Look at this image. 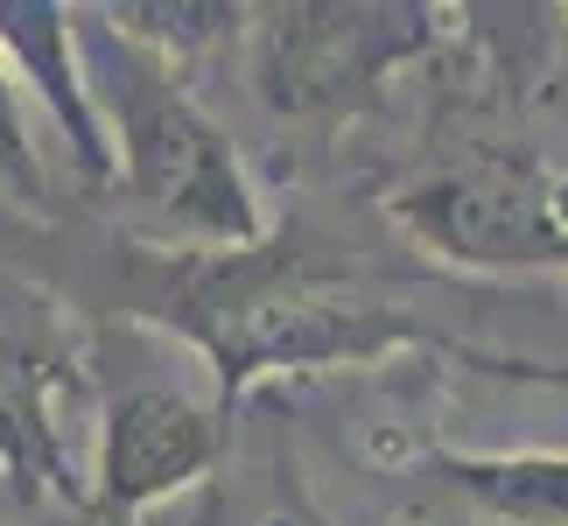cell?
<instances>
[{"label": "cell", "instance_id": "cell-1", "mask_svg": "<svg viewBox=\"0 0 568 526\" xmlns=\"http://www.w3.org/2000/svg\"><path fill=\"white\" fill-rule=\"evenodd\" d=\"M134 316L162 323L211 365L217 407H239L260 380L295 372H337V365H386L400 351H435L491 380H534L568 386V365H527L506 351L464 344L435 331L422 310L386 295L379 281L352 267H323L295 239L267 232L246 253H155L134 246Z\"/></svg>", "mask_w": 568, "mask_h": 526}, {"label": "cell", "instance_id": "cell-2", "mask_svg": "<svg viewBox=\"0 0 568 526\" xmlns=\"http://www.w3.org/2000/svg\"><path fill=\"white\" fill-rule=\"evenodd\" d=\"M99 84H105V113H113L105 120L113 155H120L113 190L141 218V246L246 253L267 239V204H260L239 148L183 92V78L162 57H148L105 29V71H92V92Z\"/></svg>", "mask_w": 568, "mask_h": 526}, {"label": "cell", "instance_id": "cell-3", "mask_svg": "<svg viewBox=\"0 0 568 526\" xmlns=\"http://www.w3.org/2000/svg\"><path fill=\"white\" fill-rule=\"evenodd\" d=\"M386 218L456 274H568V175L534 148L477 141L400 175Z\"/></svg>", "mask_w": 568, "mask_h": 526}, {"label": "cell", "instance_id": "cell-4", "mask_svg": "<svg viewBox=\"0 0 568 526\" xmlns=\"http://www.w3.org/2000/svg\"><path fill=\"white\" fill-rule=\"evenodd\" d=\"M253 92L274 120H337L386 92L393 71L449 42L443 8H253Z\"/></svg>", "mask_w": 568, "mask_h": 526}, {"label": "cell", "instance_id": "cell-5", "mask_svg": "<svg viewBox=\"0 0 568 526\" xmlns=\"http://www.w3.org/2000/svg\"><path fill=\"white\" fill-rule=\"evenodd\" d=\"M232 407L183 386H113L99 407V449L84 477V513L99 526H134L141 513L196 492L225 464Z\"/></svg>", "mask_w": 568, "mask_h": 526}, {"label": "cell", "instance_id": "cell-6", "mask_svg": "<svg viewBox=\"0 0 568 526\" xmlns=\"http://www.w3.org/2000/svg\"><path fill=\"white\" fill-rule=\"evenodd\" d=\"M71 316L36 289H0V485L21 506H84V477L57 435V386H78Z\"/></svg>", "mask_w": 568, "mask_h": 526}, {"label": "cell", "instance_id": "cell-7", "mask_svg": "<svg viewBox=\"0 0 568 526\" xmlns=\"http://www.w3.org/2000/svg\"><path fill=\"white\" fill-rule=\"evenodd\" d=\"M71 21H78V8H63V0H0V57H8L14 84H29L42 99V113L57 120L71 175L84 190H113L120 183L113 127L99 113L92 63L78 57Z\"/></svg>", "mask_w": 568, "mask_h": 526}, {"label": "cell", "instance_id": "cell-8", "mask_svg": "<svg viewBox=\"0 0 568 526\" xmlns=\"http://www.w3.org/2000/svg\"><path fill=\"white\" fill-rule=\"evenodd\" d=\"M435 492L491 526H568V449H422Z\"/></svg>", "mask_w": 568, "mask_h": 526}, {"label": "cell", "instance_id": "cell-9", "mask_svg": "<svg viewBox=\"0 0 568 526\" xmlns=\"http://www.w3.org/2000/svg\"><path fill=\"white\" fill-rule=\"evenodd\" d=\"M92 21L176 71V63L217 50V42L246 36L253 8H232V0H105V8H92Z\"/></svg>", "mask_w": 568, "mask_h": 526}, {"label": "cell", "instance_id": "cell-10", "mask_svg": "<svg viewBox=\"0 0 568 526\" xmlns=\"http://www.w3.org/2000/svg\"><path fill=\"white\" fill-rule=\"evenodd\" d=\"M0 211L14 218H57V196H50V162L42 148L29 141V120H21V99H14V71L0 57Z\"/></svg>", "mask_w": 568, "mask_h": 526}, {"label": "cell", "instance_id": "cell-11", "mask_svg": "<svg viewBox=\"0 0 568 526\" xmlns=\"http://www.w3.org/2000/svg\"><path fill=\"white\" fill-rule=\"evenodd\" d=\"M260 526H331V519H323V513H310L302 498H281V506H274L267 519H260Z\"/></svg>", "mask_w": 568, "mask_h": 526}]
</instances>
